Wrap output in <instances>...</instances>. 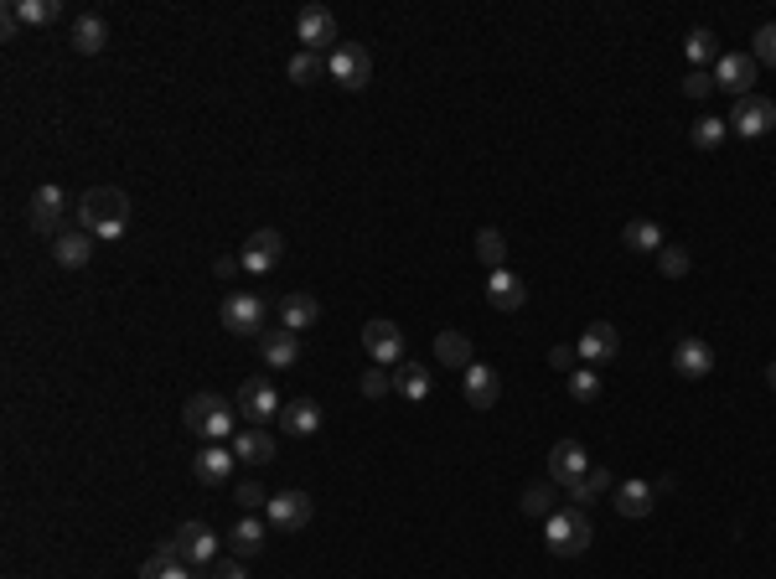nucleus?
<instances>
[{
  "instance_id": "obj_33",
  "label": "nucleus",
  "mask_w": 776,
  "mask_h": 579,
  "mask_svg": "<svg viewBox=\"0 0 776 579\" xmlns=\"http://www.w3.org/2000/svg\"><path fill=\"white\" fill-rule=\"evenodd\" d=\"M285 73H290V83L311 88V83H321V73H332V68H326V57H321V52H306V47H301V52L290 57V68H285Z\"/></svg>"
},
{
  "instance_id": "obj_1",
  "label": "nucleus",
  "mask_w": 776,
  "mask_h": 579,
  "mask_svg": "<svg viewBox=\"0 0 776 579\" xmlns=\"http://www.w3.org/2000/svg\"><path fill=\"white\" fill-rule=\"evenodd\" d=\"M78 218H83V228L94 238L114 243V238H125V228H130V197L119 187H88L78 197Z\"/></svg>"
},
{
  "instance_id": "obj_44",
  "label": "nucleus",
  "mask_w": 776,
  "mask_h": 579,
  "mask_svg": "<svg viewBox=\"0 0 776 579\" xmlns=\"http://www.w3.org/2000/svg\"><path fill=\"white\" fill-rule=\"evenodd\" d=\"M683 94H689V99H709V94H714V78L694 68L689 78H683Z\"/></svg>"
},
{
  "instance_id": "obj_10",
  "label": "nucleus",
  "mask_w": 776,
  "mask_h": 579,
  "mask_svg": "<svg viewBox=\"0 0 776 579\" xmlns=\"http://www.w3.org/2000/svg\"><path fill=\"white\" fill-rule=\"evenodd\" d=\"M363 352L378 362V368H394V362H404V331L394 321H368L363 326Z\"/></svg>"
},
{
  "instance_id": "obj_28",
  "label": "nucleus",
  "mask_w": 776,
  "mask_h": 579,
  "mask_svg": "<svg viewBox=\"0 0 776 579\" xmlns=\"http://www.w3.org/2000/svg\"><path fill=\"white\" fill-rule=\"evenodd\" d=\"M233 455H238V461H249V466H270L280 450H275V435L270 430H244V435L233 440Z\"/></svg>"
},
{
  "instance_id": "obj_17",
  "label": "nucleus",
  "mask_w": 776,
  "mask_h": 579,
  "mask_svg": "<svg viewBox=\"0 0 776 579\" xmlns=\"http://www.w3.org/2000/svg\"><path fill=\"white\" fill-rule=\"evenodd\" d=\"M497 399H502V378H497V368H487V362H471V368H466V404H471L476 414H487Z\"/></svg>"
},
{
  "instance_id": "obj_14",
  "label": "nucleus",
  "mask_w": 776,
  "mask_h": 579,
  "mask_svg": "<svg viewBox=\"0 0 776 579\" xmlns=\"http://www.w3.org/2000/svg\"><path fill=\"white\" fill-rule=\"evenodd\" d=\"M585 471H590V461H585V445L580 440H559L549 450V481L554 486H575Z\"/></svg>"
},
{
  "instance_id": "obj_18",
  "label": "nucleus",
  "mask_w": 776,
  "mask_h": 579,
  "mask_svg": "<svg viewBox=\"0 0 776 579\" xmlns=\"http://www.w3.org/2000/svg\"><path fill=\"white\" fill-rule=\"evenodd\" d=\"M673 373H678V378H709V373H714V347L699 342V337H683V342L673 347Z\"/></svg>"
},
{
  "instance_id": "obj_49",
  "label": "nucleus",
  "mask_w": 776,
  "mask_h": 579,
  "mask_svg": "<svg viewBox=\"0 0 776 579\" xmlns=\"http://www.w3.org/2000/svg\"><path fill=\"white\" fill-rule=\"evenodd\" d=\"M766 383H771V393H776V362H771V368H766Z\"/></svg>"
},
{
  "instance_id": "obj_4",
  "label": "nucleus",
  "mask_w": 776,
  "mask_h": 579,
  "mask_svg": "<svg viewBox=\"0 0 776 579\" xmlns=\"http://www.w3.org/2000/svg\"><path fill=\"white\" fill-rule=\"evenodd\" d=\"M218 316H223V331H233V337H264V316H270V306L249 290H233Z\"/></svg>"
},
{
  "instance_id": "obj_38",
  "label": "nucleus",
  "mask_w": 776,
  "mask_h": 579,
  "mask_svg": "<svg viewBox=\"0 0 776 579\" xmlns=\"http://www.w3.org/2000/svg\"><path fill=\"white\" fill-rule=\"evenodd\" d=\"M570 399H575V404H595V399H601V373H595L590 362L570 373Z\"/></svg>"
},
{
  "instance_id": "obj_41",
  "label": "nucleus",
  "mask_w": 776,
  "mask_h": 579,
  "mask_svg": "<svg viewBox=\"0 0 776 579\" xmlns=\"http://www.w3.org/2000/svg\"><path fill=\"white\" fill-rule=\"evenodd\" d=\"M171 564H182V548H176V543H161L156 554L140 564V579H161V574H166Z\"/></svg>"
},
{
  "instance_id": "obj_35",
  "label": "nucleus",
  "mask_w": 776,
  "mask_h": 579,
  "mask_svg": "<svg viewBox=\"0 0 776 579\" xmlns=\"http://www.w3.org/2000/svg\"><path fill=\"white\" fill-rule=\"evenodd\" d=\"M394 388L404 393L409 404H420V399H430V373L420 368V362H404V368L394 373Z\"/></svg>"
},
{
  "instance_id": "obj_13",
  "label": "nucleus",
  "mask_w": 776,
  "mask_h": 579,
  "mask_svg": "<svg viewBox=\"0 0 776 579\" xmlns=\"http://www.w3.org/2000/svg\"><path fill=\"white\" fill-rule=\"evenodd\" d=\"M751 83H756V57L725 52L720 68H714V88H725L730 99H745V94H751Z\"/></svg>"
},
{
  "instance_id": "obj_21",
  "label": "nucleus",
  "mask_w": 776,
  "mask_h": 579,
  "mask_svg": "<svg viewBox=\"0 0 776 579\" xmlns=\"http://www.w3.org/2000/svg\"><path fill=\"white\" fill-rule=\"evenodd\" d=\"M259 357L270 362V368H295V357H301V337L285 331V326L264 331V337H259Z\"/></svg>"
},
{
  "instance_id": "obj_43",
  "label": "nucleus",
  "mask_w": 776,
  "mask_h": 579,
  "mask_svg": "<svg viewBox=\"0 0 776 579\" xmlns=\"http://www.w3.org/2000/svg\"><path fill=\"white\" fill-rule=\"evenodd\" d=\"M238 507L254 512V507H270V492H264L259 481H238Z\"/></svg>"
},
{
  "instance_id": "obj_45",
  "label": "nucleus",
  "mask_w": 776,
  "mask_h": 579,
  "mask_svg": "<svg viewBox=\"0 0 776 579\" xmlns=\"http://www.w3.org/2000/svg\"><path fill=\"white\" fill-rule=\"evenodd\" d=\"M388 388H394V378H388V373H378V368L363 373V399H383Z\"/></svg>"
},
{
  "instance_id": "obj_3",
  "label": "nucleus",
  "mask_w": 776,
  "mask_h": 579,
  "mask_svg": "<svg viewBox=\"0 0 776 579\" xmlns=\"http://www.w3.org/2000/svg\"><path fill=\"white\" fill-rule=\"evenodd\" d=\"M590 538H595V528H590L585 507H559L549 523H544V543H549L554 559H580L585 548H590Z\"/></svg>"
},
{
  "instance_id": "obj_2",
  "label": "nucleus",
  "mask_w": 776,
  "mask_h": 579,
  "mask_svg": "<svg viewBox=\"0 0 776 579\" xmlns=\"http://www.w3.org/2000/svg\"><path fill=\"white\" fill-rule=\"evenodd\" d=\"M233 414H238V409H233L228 399H218V393H192L187 409H182V424H187L192 435H202L207 445H223V440H233V430H238Z\"/></svg>"
},
{
  "instance_id": "obj_12",
  "label": "nucleus",
  "mask_w": 776,
  "mask_h": 579,
  "mask_svg": "<svg viewBox=\"0 0 776 579\" xmlns=\"http://www.w3.org/2000/svg\"><path fill=\"white\" fill-rule=\"evenodd\" d=\"M280 254H285V238H280V228H259V233H249V243H244V269L249 274H270V269H280Z\"/></svg>"
},
{
  "instance_id": "obj_31",
  "label": "nucleus",
  "mask_w": 776,
  "mask_h": 579,
  "mask_svg": "<svg viewBox=\"0 0 776 579\" xmlns=\"http://www.w3.org/2000/svg\"><path fill=\"white\" fill-rule=\"evenodd\" d=\"M435 357L445 362V368H471V337H466V331H440V337H435Z\"/></svg>"
},
{
  "instance_id": "obj_25",
  "label": "nucleus",
  "mask_w": 776,
  "mask_h": 579,
  "mask_svg": "<svg viewBox=\"0 0 776 579\" xmlns=\"http://www.w3.org/2000/svg\"><path fill=\"white\" fill-rule=\"evenodd\" d=\"M652 502H658V492H652L647 481H616V492H611V507L621 517H647Z\"/></svg>"
},
{
  "instance_id": "obj_16",
  "label": "nucleus",
  "mask_w": 776,
  "mask_h": 579,
  "mask_svg": "<svg viewBox=\"0 0 776 579\" xmlns=\"http://www.w3.org/2000/svg\"><path fill=\"white\" fill-rule=\"evenodd\" d=\"M233 461H238V455H233L228 445H202V450L192 455V476H197L202 486H228Z\"/></svg>"
},
{
  "instance_id": "obj_22",
  "label": "nucleus",
  "mask_w": 776,
  "mask_h": 579,
  "mask_svg": "<svg viewBox=\"0 0 776 579\" xmlns=\"http://www.w3.org/2000/svg\"><path fill=\"white\" fill-rule=\"evenodd\" d=\"M52 259L63 264V269H83L88 259H94V233H88V228L57 233V238H52Z\"/></svg>"
},
{
  "instance_id": "obj_29",
  "label": "nucleus",
  "mask_w": 776,
  "mask_h": 579,
  "mask_svg": "<svg viewBox=\"0 0 776 579\" xmlns=\"http://www.w3.org/2000/svg\"><path fill=\"white\" fill-rule=\"evenodd\" d=\"M564 492H570V502H575V507H590V502L611 497L616 486H611V471H606V466H590V471H585L575 486H564Z\"/></svg>"
},
{
  "instance_id": "obj_30",
  "label": "nucleus",
  "mask_w": 776,
  "mask_h": 579,
  "mask_svg": "<svg viewBox=\"0 0 776 579\" xmlns=\"http://www.w3.org/2000/svg\"><path fill=\"white\" fill-rule=\"evenodd\" d=\"M518 507H523V517H544V523H549V517L559 512V486L554 481H533Z\"/></svg>"
},
{
  "instance_id": "obj_11",
  "label": "nucleus",
  "mask_w": 776,
  "mask_h": 579,
  "mask_svg": "<svg viewBox=\"0 0 776 579\" xmlns=\"http://www.w3.org/2000/svg\"><path fill=\"white\" fill-rule=\"evenodd\" d=\"M171 543L182 548V564H192V569H207V564L218 559V533L207 528V523H182Z\"/></svg>"
},
{
  "instance_id": "obj_36",
  "label": "nucleus",
  "mask_w": 776,
  "mask_h": 579,
  "mask_svg": "<svg viewBox=\"0 0 776 579\" xmlns=\"http://www.w3.org/2000/svg\"><path fill=\"white\" fill-rule=\"evenodd\" d=\"M476 259L487 264V274L507 269V238H502L497 228H482V233H476Z\"/></svg>"
},
{
  "instance_id": "obj_37",
  "label": "nucleus",
  "mask_w": 776,
  "mask_h": 579,
  "mask_svg": "<svg viewBox=\"0 0 776 579\" xmlns=\"http://www.w3.org/2000/svg\"><path fill=\"white\" fill-rule=\"evenodd\" d=\"M683 52H689V63L699 68V63H709V57H714V63H720V42H714V32H709V26H694V32L689 37H683Z\"/></svg>"
},
{
  "instance_id": "obj_27",
  "label": "nucleus",
  "mask_w": 776,
  "mask_h": 579,
  "mask_svg": "<svg viewBox=\"0 0 776 579\" xmlns=\"http://www.w3.org/2000/svg\"><path fill=\"white\" fill-rule=\"evenodd\" d=\"M228 543H233L238 559H249V554H259V548L270 543V523H264V517H238L233 533H228Z\"/></svg>"
},
{
  "instance_id": "obj_32",
  "label": "nucleus",
  "mask_w": 776,
  "mask_h": 579,
  "mask_svg": "<svg viewBox=\"0 0 776 579\" xmlns=\"http://www.w3.org/2000/svg\"><path fill=\"white\" fill-rule=\"evenodd\" d=\"M621 243H626L632 254H658V249H663V228L652 223V218H637V223H626Z\"/></svg>"
},
{
  "instance_id": "obj_42",
  "label": "nucleus",
  "mask_w": 776,
  "mask_h": 579,
  "mask_svg": "<svg viewBox=\"0 0 776 579\" xmlns=\"http://www.w3.org/2000/svg\"><path fill=\"white\" fill-rule=\"evenodd\" d=\"M751 57H756V63H766V68H776V21L756 26V47H751Z\"/></svg>"
},
{
  "instance_id": "obj_23",
  "label": "nucleus",
  "mask_w": 776,
  "mask_h": 579,
  "mask_svg": "<svg viewBox=\"0 0 776 579\" xmlns=\"http://www.w3.org/2000/svg\"><path fill=\"white\" fill-rule=\"evenodd\" d=\"M316 321H321V300H316V295H285V300H280V326L295 331V337H301V331H311Z\"/></svg>"
},
{
  "instance_id": "obj_39",
  "label": "nucleus",
  "mask_w": 776,
  "mask_h": 579,
  "mask_svg": "<svg viewBox=\"0 0 776 579\" xmlns=\"http://www.w3.org/2000/svg\"><path fill=\"white\" fill-rule=\"evenodd\" d=\"M725 135H730V119L704 114L699 125H694V145H699V150H720V145H725Z\"/></svg>"
},
{
  "instance_id": "obj_20",
  "label": "nucleus",
  "mask_w": 776,
  "mask_h": 579,
  "mask_svg": "<svg viewBox=\"0 0 776 579\" xmlns=\"http://www.w3.org/2000/svg\"><path fill=\"white\" fill-rule=\"evenodd\" d=\"M616 352H621L616 326H611V321H590V326H585V337H580V357L590 362V368H601V362H611Z\"/></svg>"
},
{
  "instance_id": "obj_8",
  "label": "nucleus",
  "mask_w": 776,
  "mask_h": 579,
  "mask_svg": "<svg viewBox=\"0 0 776 579\" xmlns=\"http://www.w3.org/2000/svg\"><path fill=\"white\" fill-rule=\"evenodd\" d=\"M311 517H316V502L306 492H275L270 507H264V523L280 528V533H301L311 528Z\"/></svg>"
},
{
  "instance_id": "obj_7",
  "label": "nucleus",
  "mask_w": 776,
  "mask_h": 579,
  "mask_svg": "<svg viewBox=\"0 0 776 579\" xmlns=\"http://www.w3.org/2000/svg\"><path fill=\"white\" fill-rule=\"evenodd\" d=\"M280 393L264 383V378H249V383H238V414H244L254 430H264V424H280Z\"/></svg>"
},
{
  "instance_id": "obj_34",
  "label": "nucleus",
  "mask_w": 776,
  "mask_h": 579,
  "mask_svg": "<svg viewBox=\"0 0 776 579\" xmlns=\"http://www.w3.org/2000/svg\"><path fill=\"white\" fill-rule=\"evenodd\" d=\"M11 6H16L21 26H52L57 16H63V0H11Z\"/></svg>"
},
{
  "instance_id": "obj_48",
  "label": "nucleus",
  "mask_w": 776,
  "mask_h": 579,
  "mask_svg": "<svg viewBox=\"0 0 776 579\" xmlns=\"http://www.w3.org/2000/svg\"><path fill=\"white\" fill-rule=\"evenodd\" d=\"M16 26H21V21H16V6H6V16H0V37L11 42V37H16Z\"/></svg>"
},
{
  "instance_id": "obj_40",
  "label": "nucleus",
  "mask_w": 776,
  "mask_h": 579,
  "mask_svg": "<svg viewBox=\"0 0 776 579\" xmlns=\"http://www.w3.org/2000/svg\"><path fill=\"white\" fill-rule=\"evenodd\" d=\"M689 264H694V254L678 249V243H663V249H658V269L668 274V280H683V274H689Z\"/></svg>"
},
{
  "instance_id": "obj_47",
  "label": "nucleus",
  "mask_w": 776,
  "mask_h": 579,
  "mask_svg": "<svg viewBox=\"0 0 776 579\" xmlns=\"http://www.w3.org/2000/svg\"><path fill=\"white\" fill-rule=\"evenodd\" d=\"M213 579H249V574H244L238 559H228V564H213Z\"/></svg>"
},
{
  "instance_id": "obj_15",
  "label": "nucleus",
  "mask_w": 776,
  "mask_h": 579,
  "mask_svg": "<svg viewBox=\"0 0 776 579\" xmlns=\"http://www.w3.org/2000/svg\"><path fill=\"white\" fill-rule=\"evenodd\" d=\"M295 32H301L306 52H326V47L337 42V16L326 11V6H306L301 21H295Z\"/></svg>"
},
{
  "instance_id": "obj_5",
  "label": "nucleus",
  "mask_w": 776,
  "mask_h": 579,
  "mask_svg": "<svg viewBox=\"0 0 776 579\" xmlns=\"http://www.w3.org/2000/svg\"><path fill=\"white\" fill-rule=\"evenodd\" d=\"M326 68H332L326 78L342 83L347 94H357V88H368V78H373V57H368L363 47H357V42H342V47L326 52Z\"/></svg>"
},
{
  "instance_id": "obj_24",
  "label": "nucleus",
  "mask_w": 776,
  "mask_h": 579,
  "mask_svg": "<svg viewBox=\"0 0 776 579\" xmlns=\"http://www.w3.org/2000/svg\"><path fill=\"white\" fill-rule=\"evenodd\" d=\"M104 47H109V21L94 16V11L78 16V21H73V52H78V57H99Z\"/></svg>"
},
{
  "instance_id": "obj_19",
  "label": "nucleus",
  "mask_w": 776,
  "mask_h": 579,
  "mask_svg": "<svg viewBox=\"0 0 776 579\" xmlns=\"http://www.w3.org/2000/svg\"><path fill=\"white\" fill-rule=\"evenodd\" d=\"M487 306H497V311H523V306H528V285L518 280L513 269L487 274Z\"/></svg>"
},
{
  "instance_id": "obj_6",
  "label": "nucleus",
  "mask_w": 776,
  "mask_h": 579,
  "mask_svg": "<svg viewBox=\"0 0 776 579\" xmlns=\"http://www.w3.org/2000/svg\"><path fill=\"white\" fill-rule=\"evenodd\" d=\"M63 212H68V192L57 187V181H47V187H37L32 202H26V223H32V233L57 238L63 233Z\"/></svg>"
},
{
  "instance_id": "obj_9",
  "label": "nucleus",
  "mask_w": 776,
  "mask_h": 579,
  "mask_svg": "<svg viewBox=\"0 0 776 579\" xmlns=\"http://www.w3.org/2000/svg\"><path fill=\"white\" fill-rule=\"evenodd\" d=\"M771 125H776V104H771V99H761V94L735 99L730 130H735L740 140H761V135H771Z\"/></svg>"
},
{
  "instance_id": "obj_26",
  "label": "nucleus",
  "mask_w": 776,
  "mask_h": 579,
  "mask_svg": "<svg viewBox=\"0 0 776 579\" xmlns=\"http://www.w3.org/2000/svg\"><path fill=\"white\" fill-rule=\"evenodd\" d=\"M280 430L285 435H316L321 430V404H311V399H290L285 409H280Z\"/></svg>"
},
{
  "instance_id": "obj_46",
  "label": "nucleus",
  "mask_w": 776,
  "mask_h": 579,
  "mask_svg": "<svg viewBox=\"0 0 776 579\" xmlns=\"http://www.w3.org/2000/svg\"><path fill=\"white\" fill-rule=\"evenodd\" d=\"M549 362H554V368H559L564 378H570V373H575V362H580V347H554V352H549Z\"/></svg>"
}]
</instances>
